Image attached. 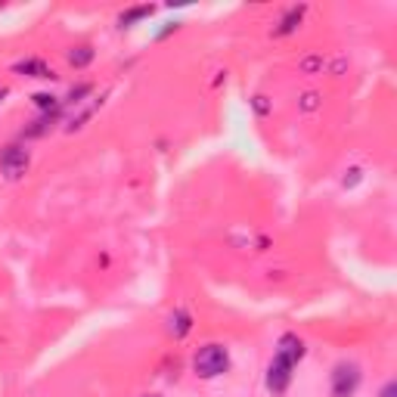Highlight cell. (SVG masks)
I'll use <instances>...</instances> for the list:
<instances>
[{
	"label": "cell",
	"instance_id": "14",
	"mask_svg": "<svg viewBox=\"0 0 397 397\" xmlns=\"http://www.w3.org/2000/svg\"><path fill=\"white\" fill-rule=\"evenodd\" d=\"M320 69H323V59H320V56H308V59L301 62V72H308V75H314V72H320Z\"/></svg>",
	"mask_w": 397,
	"mask_h": 397
},
{
	"label": "cell",
	"instance_id": "7",
	"mask_svg": "<svg viewBox=\"0 0 397 397\" xmlns=\"http://www.w3.org/2000/svg\"><path fill=\"white\" fill-rule=\"evenodd\" d=\"M192 329V317L187 314V310H174L171 317H168V332L174 335V339H183Z\"/></svg>",
	"mask_w": 397,
	"mask_h": 397
},
{
	"label": "cell",
	"instance_id": "4",
	"mask_svg": "<svg viewBox=\"0 0 397 397\" xmlns=\"http://www.w3.org/2000/svg\"><path fill=\"white\" fill-rule=\"evenodd\" d=\"M292 369L295 366H289L285 360H280V357H273V363L267 366V388L273 394H283L285 388H289V382H292Z\"/></svg>",
	"mask_w": 397,
	"mask_h": 397
},
{
	"label": "cell",
	"instance_id": "3",
	"mask_svg": "<svg viewBox=\"0 0 397 397\" xmlns=\"http://www.w3.org/2000/svg\"><path fill=\"white\" fill-rule=\"evenodd\" d=\"M28 152H25L22 146H6L4 152H0V171H4L6 180H19V177L28 171Z\"/></svg>",
	"mask_w": 397,
	"mask_h": 397
},
{
	"label": "cell",
	"instance_id": "17",
	"mask_svg": "<svg viewBox=\"0 0 397 397\" xmlns=\"http://www.w3.org/2000/svg\"><path fill=\"white\" fill-rule=\"evenodd\" d=\"M379 397H397V382H388L385 388H382V394Z\"/></svg>",
	"mask_w": 397,
	"mask_h": 397
},
{
	"label": "cell",
	"instance_id": "2",
	"mask_svg": "<svg viewBox=\"0 0 397 397\" xmlns=\"http://www.w3.org/2000/svg\"><path fill=\"white\" fill-rule=\"evenodd\" d=\"M360 388V366L357 363H339L332 369V397H354Z\"/></svg>",
	"mask_w": 397,
	"mask_h": 397
},
{
	"label": "cell",
	"instance_id": "16",
	"mask_svg": "<svg viewBox=\"0 0 397 397\" xmlns=\"http://www.w3.org/2000/svg\"><path fill=\"white\" fill-rule=\"evenodd\" d=\"M255 109H258V115H267V112H270L267 97H255Z\"/></svg>",
	"mask_w": 397,
	"mask_h": 397
},
{
	"label": "cell",
	"instance_id": "5",
	"mask_svg": "<svg viewBox=\"0 0 397 397\" xmlns=\"http://www.w3.org/2000/svg\"><path fill=\"white\" fill-rule=\"evenodd\" d=\"M304 354H308V348H304V342L298 339V335H292V332H285L280 344H276V357L285 360L289 366H298V363L304 360Z\"/></svg>",
	"mask_w": 397,
	"mask_h": 397
},
{
	"label": "cell",
	"instance_id": "10",
	"mask_svg": "<svg viewBox=\"0 0 397 397\" xmlns=\"http://www.w3.org/2000/svg\"><path fill=\"white\" fill-rule=\"evenodd\" d=\"M301 16H304V6H295V10H289V13L283 16V22H280V28H276V35H292V31L298 28Z\"/></svg>",
	"mask_w": 397,
	"mask_h": 397
},
{
	"label": "cell",
	"instance_id": "1",
	"mask_svg": "<svg viewBox=\"0 0 397 397\" xmlns=\"http://www.w3.org/2000/svg\"><path fill=\"white\" fill-rule=\"evenodd\" d=\"M192 369H196L199 379H217L230 369V354L221 344H205V348H199L196 360H192Z\"/></svg>",
	"mask_w": 397,
	"mask_h": 397
},
{
	"label": "cell",
	"instance_id": "9",
	"mask_svg": "<svg viewBox=\"0 0 397 397\" xmlns=\"http://www.w3.org/2000/svg\"><path fill=\"white\" fill-rule=\"evenodd\" d=\"M90 62H94V47H87V44L75 47L69 53V65H75V69H84V65H90Z\"/></svg>",
	"mask_w": 397,
	"mask_h": 397
},
{
	"label": "cell",
	"instance_id": "11",
	"mask_svg": "<svg viewBox=\"0 0 397 397\" xmlns=\"http://www.w3.org/2000/svg\"><path fill=\"white\" fill-rule=\"evenodd\" d=\"M53 121H56V112H50V115H40L35 124H31L28 131H25V137H44V134L53 128Z\"/></svg>",
	"mask_w": 397,
	"mask_h": 397
},
{
	"label": "cell",
	"instance_id": "6",
	"mask_svg": "<svg viewBox=\"0 0 397 397\" xmlns=\"http://www.w3.org/2000/svg\"><path fill=\"white\" fill-rule=\"evenodd\" d=\"M16 75H28V78H56L53 69H50L47 62H40V59H22V62L13 65Z\"/></svg>",
	"mask_w": 397,
	"mask_h": 397
},
{
	"label": "cell",
	"instance_id": "18",
	"mask_svg": "<svg viewBox=\"0 0 397 397\" xmlns=\"http://www.w3.org/2000/svg\"><path fill=\"white\" fill-rule=\"evenodd\" d=\"M143 397H162V394H143Z\"/></svg>",
	"mask_w": 397,
	"mask_h": 397
},
{
	"label": "cell",
	"instance_id": "8",
	"mask_svg": "<svg viewBox=\"0 0 397 397\" xmlns=\"http://www.w3.org/2000/svg\"><path fill=\"white\" fill-rule=\"evenodd\" d=\"M152 10H156V6H131V10H124L121 13V19H118V25H121V28H131V25H137L140 19H149L152 16Z\"/></svg>",
	"mask_w": 397,
	"mask_h": 397
},
{
	"label": "cell",
	"instance_id": "13",
	"mask_svg": "<svg viewBox=\"0 0 397 397\" xmlns=\"http://www.w3.org/2000/svg\"><path fill=\"white\" fill-rule=\"evenodd\" d=\"M317 106H320V94H314V90H308V94L301 97V109H304V112H314Z\"/></svg>",
	"mask_w": 397,
	"mask_h": 397
},
{
	"label": "cell",
	"instance_id": "12",
	"mask_svg": "<svg viewBox=\"0 0 397 397\" xmlns=\"http://www.w3.org/2000/svg\"><path fill=\"white\" fill-rule=\"evenodd\" d=\"M31 99H35V106H38L44 115H50V112H56V109H59V103H56L53 94H35Z\"/></svg>",
	"mask_w": 397,
	"mask_h": 397
},
{
	"label": "cell",
	"instance_id": "15",
	"mask_svg": "<svg viewBox=\"0 0 397 397\" xmlns=\"http://www.w3.org/2000/svg\"><path fill=\"white\" fill-rule=\"evenodd\" d=\"M90 90H94V87H90V84H81V87H72V90H69V103H81V97H87Z\"/></svg>",
	"mask_w": 397,
	"mask_h": 397
}]
</instances>
